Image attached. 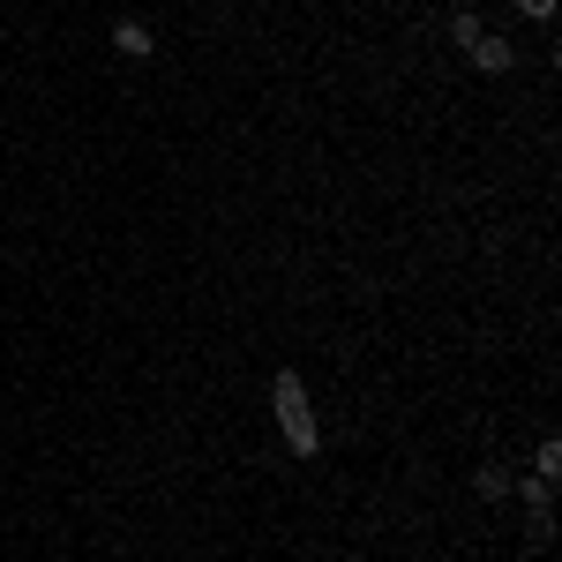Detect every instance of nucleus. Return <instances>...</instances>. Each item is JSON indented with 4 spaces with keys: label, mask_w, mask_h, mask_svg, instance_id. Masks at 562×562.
<instances>
[{
    "label": "nucleus",
    "mask_w": 562,
    "mask_h": 562,
    "mask_svg": "<svg viewBox=\"0 0 562 562\" xmlns=\"http://www.w3.org/2000/svg\"><path fill=\"white\" fill-rule=\"evenodd\" d=\"M270 405H278V420H285V442H293V458H315V420H307V390L293 368H278V383H270Z\"/></svg>",
    "instance_id": "f257e3e1"
},
{
    "label": "nucleus",
    "mask_w": 562,
    "mask_h": 562,
    "mask_svg": "<svg viewBox=\"0 0 562 562\" xmlns=\"http://www.w3.org/2000/svg\"><path fill=\"white\" fill-rule=\"evenodd\" d=\"M113 53H121V60H158V31H150L143 15H121V23H113Z\"/></svg>",
    "instance_id": "f03ea898"
},
{
    "label": "nucleus",
    "mask_w": 562,
    "mask_h": 562,
    "mask_svg": "<svg viewBox=\"0 0 562 562\" xmlns=\"http://www.w3.org/2000/svg\"><path fill=\"white\" fill-rule=\"evenodd\" d=\"M465 53H473V68H480V76H510V68H518V45H510V38H487V31H480V38L465 45Z\"/></svg>",
    "instance_id": "7ed1b4c3"
},
{
    "label": "nucleus",
    "mask_w": 562,
    "mask_h": 562,
    "mask_svg": "<svg viewBox=\"0 0 562 562\" xmlns=\"http://www.w3.org/2000/svg\"><path fill=\"white\" fill-rule=\"evenodd\" d=\"M473 487L487 495V503H503V495H510V473H503V465H480V473H473Z\"/></svg>",
    "instance_id": "20e7f679"
},
{
    "label": "nucleus",
    "mask_w": 562,
    "mask_h": 562,
    "mask_svg": "<svg viewBox=\"0 0 562 562\" xmlns=\"http://www.w3.org/2000/svg\"><path fill=\"white\" fill-rule=\"evenodd\" d=\"M555 473H562V442H555V435H548V442L532 450V480H555Z\"/></svg>",
    "instance_id": "39448f33"
},
{
    "label": "nucleus",
    "mask_w": 562,
    "mask_h": 562,
    "mask_svg": "<svg viewBox=\"0 0 562 562\" xmlns=\"http://www.w3.org/2000/svg\"><path fill=\"white\" fill-rule=\"evenodd\" d=\"M450 38H458V45L480 38V15H473V8H458V15H450Z\"/></svg>",
    "instance_id": "423d86ee"
},
{
    "label": "nucleus",
    "mask_w": 562,
    "mask_h": 562,
    "mask_svg": "<svg viewBox=\"0 0 562 562\" xmlns=\"http://www.w3.org/2000/svg\"><path fill=\"white\" fill-rule=\"evenodd\" d=\"M525 15H532V23H548V15H555V0H518Z\"/></svg>",
    "instance_id": "0eeeda50"
}]
</instances>
